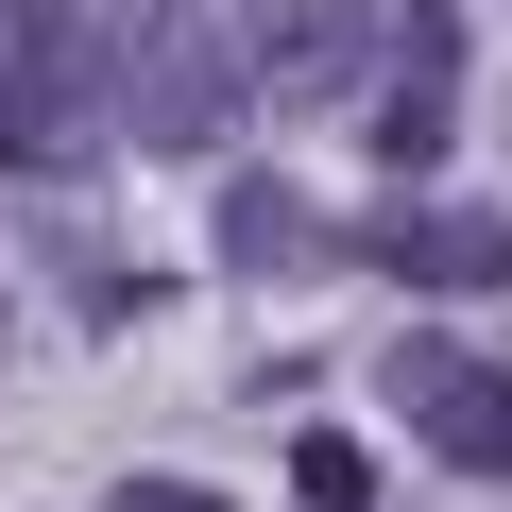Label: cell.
Returning <instances> with one entry per match:
<instances>
[{"label": "cell", "instance_id": "cell-7", "mask_svg": "<svg viewBox=\"0 0 512 512\" xmlns=\"http://www.w3.org/2000/svg\"><path fill=\"white\" fill-rule=\"evenodd\" d=\"M222 256H256V274H325V222H308V188H222Z\"/></svg>", "mask_w": 512, "mask_h": 512}, {"label": "cell", "instance_id": "cell-3", "mask_svg": "<svg viewBox=\"0 0 512 512\" xmlns=\"http://www.w3.org/2000/svg\"><path fill=\"white\" fill-rule=\"evenodd\" d=\"M103 137V35L69 0H0V171H69Z\"/></svg>", "mask_w": 512, "mask_h": 512}, {"label": "cell", "instance_id": "cell-6", "mask_svg": "<svg viewBox=\"0 0 512 512\" xmlns=\"http://www.w3.org/2000/svg\"><path fill=\"white\" fill-rule=\"evenodd\" d=\"M376 256H393L410 291H512V222H495V205H393Z\"/></svg>", "mask_w": 512, "mask_h": 512}, {"label": "cell", "instance_id": "cell-5", "mask_svg": "<svg viewBox=\"0 0 512 512\" xmlns=\"http://www.w3.org/2000/svg\"><path fill=\"white\" fill-rule=\"evenodd\" d=\"M393 171H427L444 137H461V18L444 0H393V52H376V120H359Z\"/></svg>", "mask_w": 512, "mask_h": 512}, {"label": "cell", "instance_id": "cell-2", "mask_svg": "<svg viewBox=\"0 0 512 512\" xmlns=\"http://www.w3.org/2000/svg\"><path fill=\"white\" fill-rule=\"evenodd\" d=\"M376 52H393V18H376V0H239V18H222L239 103H274V120L359 103V86H376Z\"/></svg>", "mask_w": 512, "mask_h": 512}, {"label": "cell", "instance_id": "cell-1", "mask_svg": "<svg viewBox=\"0 0 512 512\" xmlns=\"http://www.w3.org/2000/svg\"><path fill=\"white\" fill-rule=\"evenodd\" d=\"M103 103L137 120V137H171V154H205L222 137V103H239V69H222V35L188 18V0H103Z\"/></svg>", "mask_w": 512, "mask_h": 512}, {"label": "cell", "instance_id": "cell-8", "mask_svg": "<svg viewBox=\"0 0 512 512\" xmlns=\"http://www.w3.org/2000/svg\"><path fill=\"white\" fill-rule=\"evenodd\" d=\"M291 495H308V512H376V461H359L342 427H308V444H291Z\"/></svg>", "mask_w": 512, "mask_h": 512}, {"label": "cell", "instance_id": "cell-9", "mask_svg": "<svg viewBox=\"0 0 512 512\" xmlns=\"http://www.w3.org/2000/svg\"><path fill=\"white\" fill-rule=\"evenodd\" d=\"M103 512H222V495H205V478H120Z\"/></svg>", "mask_w": 512, "mask_h": 512}, {"label": "cell", "instance_id": "cell-4", "mask_svg": "<svg viewBox=\"0 0 512 512\" xmlns=\"http://www.w3.org/2000/svg\"><path fill=\"white\" fill-rule=\"evenodd\" d=\"M393 410H410L427 461L512 478V359H478V342H393Z\"/></svg>", "mask_w": 512, "mask_h": 512}]
</instances>
